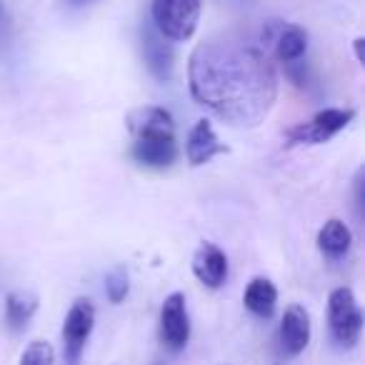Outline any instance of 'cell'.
I'll list each match as a JSON object with an SVG mask.
<instances>
[{
    "label": "cell",
    "instance_id": "cell-4",
    "mask_svg": "<svg viewBox=\"0 0 365 365\" xmlns=\"http://www.w3.org/2000/svg\"><path fill=\"white\" fill-rule=\"evenodd\" d=\"M328 323L335 343L343 348H353L363 333V313L358 308L355 293L348 285H340L328 298Z\"/></svg>",
    "mask_w": 365,
    "mask_h": 365
},
{
    "label": "cell",
    "instance_id": "cell-7",
    "mask_svg": "<svg viewBox=\"0 0 365 365\" xmlns=\"http://www.w3.org/2000/svg\"><path fill=\"white\" fill-rule=\"evenodd\" d=\"M160 340L168 350L178 353L190 340V318L185 308V295L170 293L160 308Z\"/></svg>",
    "mask_w": 365,
    "mask_h": 365
},
{
    "label": "cell",
    "instance_id": "cell-17",
    "mask_svg": "<svg viewBox=\"0 0 365 365\" xmlns=\"http://www.w3.org/2000/svg\"><path fill=\"white\" fill-rule=\"evenodd\" d=\"M56 350L48 340H33L21 355V365H53Z\"/></svg>",
    "mask_w": 365,
    "mask_h": 365
},
{
    "label": "cell",
    "instance_id": "cell-20",
    "mask_svg": "<svg viewBox=\"0 0 365 365\" xmlns=\"http://www.w3.org/2000/svg\"><path fill=\"white\" fill-rule=\"evenodd\" d=\"M73 3H88V0H73Z\"/></svg>",
    "mask_w": 365,
    "mask_h": 365
},
{
    "label": "cell",
    "instance_id": "cell-2",
    "mask_svg": "<svg viewBox=\"0 0 365 365\" xmlns=\"http://www.w3.org/2000/svg\"><path fill=\"white\" fill-rule=\"evenodd\" d=\"M133 158L148 168H170L178 158L175 123L165 108L143 106L128 113Z\"/></svg>",
    "mask_w": 365,
    "mask_h": 365
},
{
    "label": "cell",
    "instance_id": "cell-12",
    "mask_svg": "<svg viewBox=\"0 0 365 365\" xmlns=\"http://www.w3.org/2000/svg\"><path fill=\"white\" fill-rule=\"evenodd\" d=\"M243 303L258 318H270L275 313V303H278V290L268 278H253L243 293Z\"/></svg>",
    "mask_w": 365,
    "mask_h": 365
},
{
    "label": "cell",
    "instance_id": "cell-5",
    "mask_svg": "<svg viewBox=\"0 0 365 365\" xmlns=\"http://www.w3.org/2000/svg\"><path fill=\"white\" fill-rule=\"evenodd\" d=\"M355 110H345V108H325V110L315 113L310 120L293 125L285 138L290 143H300V145H320V143L330 140L333 135H338L343 128H348V123L353 120Z\"/></svg>",
    "mask_w": 365,
    "mask_h": 365
},
{
    "label": "cell",
    "instance_id": "cell-9",
    "mask_svg": "<svg viewBox=\"0 0 365 365\" xmlns=\"http://www.w3.org/2000/svg\"><path fill=\"white\" fill-rule=\"evenodd\" d=\"M193 273L208 288H220L228 278V258L215 243H203L193 255Z\"/></svg>",
    "mask_w": 365,
    "mask_h": 365
},
{
    "label": "cell",
    "instance_id": "cell-10",
    "mask_svg": "<svg viewBox=\"0 0 365 365\" xmlns=\"http://www.w3.org/2000/svg\"><path fill=\"white\" fill-rule=\"evenodd\" d=\"M143 53H145L148 68H150V73L158 81H168L173 76L175 53H173V46L168 43V38H163L155 31V26H148L143 31Z\"/></svg>",
    "mask_w": 365,
    "mask_h": 365
},
{
    "label": "cell",
    "instance_id": "cell-19",
    "mask_svg": "<svg viewBox=\"0 0 365 365\" xmlns=\"http://www.w3.org/2000/svg\"><path fill=\"white\" fill-rule=\"evenodd\" d=\"M0 26H3V8H0Z\"/></svg>",
    "mask_w": 365,
    "mask_h": 365
},
{
    "label": "cell",
    "instance_id": "cell-15",
    "mask_svg": "<svg viewBox=\"0 0 365 365\" xmlns=\"http://www.w3.org/2000/svg\"><path fill=\"white\" fill-rule=\"evenodd\" d=\"M305 48H308V36H305L303 28L298 26H288L275 41V58L285 66L290 63H298L303 58Z\"/></svg>",
    "mask_w": 365,
    "mask_h": 365
},
{
    "label": "cell",
    "instance_id": "cell-6",
    "mask_svg": "<svg viewBox=\"0 0 365 365\" xmlns=\"http://www.w3.org/2000/svg\"><path fill=\"white\" fill-rule=\"evenodd\" d=\"M93 325H96V305L91 298H78L71 305L66 323H63V350H66V358L71 365H76L81 353L86 350Z\"/></svg>",
    "mask_w": 365,
    "mask_h": 365
},
{
    "label": "cell",
    "instance_id": "cell-11",
    "mask_svg": "<svg viewBox=\"0 0 365 365\" xmlns=\"http://www.w3.org/2000/svg\"><path fill=\"white\" fill-rule=\"evenodd\" d=\"M225 150H228V148L218 140L213 125H210L205 118L195 123L193 130H190V135H188V143H185V155H188L190 165H195V168L205 165V163L213 160L218 153H225Z\"/></svg>",
    "mask_w": 365,
    "mask_h": 365
},
{
    "label": "cell",
    "instance_id": "cell-18",
    "mask_svg": "<svg viewBox=\"0 0 365 365\" xmlns=\"http://www.w3.org/2000/svg\"><path fill=\"white\" fill-rule=\"evenodd\" d=\"M355 53H358V61L363 63V38H358V41H355Z\"/></svg>",
    "mask_w": 365,
    "mask_h": 365
},
{
    "label": "cell",
    "instance_id": "cell-3",
    "mask_svg": "<svg viewBox=\"0 0 365 365\" xmlns=\"http://www.w3.org/2000/svg\"><path fill=\"white\" fill-rule=\"evenodd\" d=\"M203 0H153V26L168 41H190L198 28Z\"/></svg>",
    "mask_w": 365,
    "mask_h": 365
},
{
    "label": "cell",
    "instance_id": "cell-1",
    "mask_svg": "<svg viewBox=\"0 0 365 365\" xmlns=\"http://www.w3.org/2000/svg\"><path fill=\"white\" fill-rule=\"evenodd\" d=\"M190 93L200 106L238 128H253L270 113L278 78L260 48L235 36L198 43L188 66Z\"/></svg>",
    "mask_w": 365,
    "mask_h": 365
},
{
    "label": "cell",
    "instance_id": "cell-16",
    "mask_svg": "<svg viewBox=\"0 0 365 365\" xmlns=\"http://www.w3.org/2000/svg\"><path fill=\"white\" fill-rule=\"evenodd\" d=\"M128 288H130V283H128V270L123 268V265H115L113 270H108L106 295L110 303H120V300L128 295Z\"/></svg>",
    "mask_w": 365,
    "mask_h": 365
},
{
    "label": "cell",
    "instance_id": "cell-13",
    "mask_svg": "<svg viewBox=\"0 0 365 365\" xmlns=\"http://www.w3.org/2000/svg\"><path fill=\"white\" fill-rule=\"evenodd\" d=\"M350 243H353V233H350L348 225L338 218H330L318 233V248H320V253H325L328 258H340V255H345L350 250Z\"/></svg>",
    "mask_w": 365,
    "mask_h": 365
},
{
    "label": "cell",
    "instance_id": "cell-14",
    "mask_svg": "<svg viewBox=\"0 0 365 365\" xmlns=\"http://www.w3.org/2000/svg\"><path fill=\"white\" fill-rule=\"evenodd\" d=\"M38 310V298L26 290H13L6 298V323L11 330H23Z\"/></svg>",
    "mask_w": 365,
    "mask_h": 365
},
{
    "label": "cell",
    "instance_id": "cell-8",
    "mask_svg": "<svg viewBox=\"0 0 365 365\" xmlns=\"http://www.w3.org/2000/svg\"><path fill=\"white\" fill-rule=\"evenodd\" d=\"M280 348L285 355H300L310 343V315L303 305H288L280 320Z\"/></svg>",
    "mask_w": 365,
    "mask_h": 365
}]
</instances>
